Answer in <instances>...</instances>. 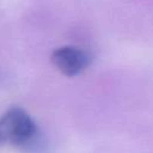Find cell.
I'll return each instance as SVG.
<instances>
[{
  "instance_id": "1",
  "label": "cell",
  "mask_w": 153,
  "mask_h": 153,
  "mask_svg": "<svg viewBox=\"0 0 153 153\" xmlns=\"http://www.w3.org/2000/svg\"><path fill=\"white\" fill-rule=\"evenodd\" d=\"M39 142V130L32 117L22 108H10L0 117V145L33 149Z\"/></svg>"
},
{
  "instance_id": "2",
  "label": "cell",
  "mask_w": 153,
  "mask_h": 153,
  "mask_svg": "<svg viewBox=\"0 0 153 153\" xmlns=\"http://www.w3.org/2000/svg\"><path fill=\"white\" fill-rule=\"evenodd\" d=\"M53 65L65 75L73 76L82 72L88 65L87 54L73 45L56 48L51 54Z\"/></svg>"
}]
</instances>
